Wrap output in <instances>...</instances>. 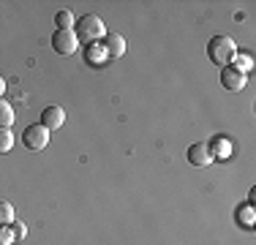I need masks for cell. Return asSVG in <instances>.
<instances>
[{"label":"cell","mask_w":256,"mask_h":245,"mask_svg":"<svg viewBox=\"0 0 256 245\" xmlns=\"http://www.w3.org/2000/svg\"><path fill=\"white\" fill-rule=\"evenodd\" d=\"M207 54H210V60L216 66H226L232 60L237 58V44L229 38V36H216V38H210V44H207Z\"/></svg>","instance_id":"1"},{"label":"cell","mask_w":256,"mask_h":245,"mask_svg":"<svg viewBox=\"0 0 256 245\" xmlns=\"http://www.w3.org/2000/svg\"><path fill=\"white\" fill-rule=\"evenodd\" d=\"M11 122H14V106L0 98V128H11Z\"/></svg>","instance_id":"10"},{"label":"cell","mask_w":256,"mask_h":245,"mask_svg":"<svg viewBox=\"0 0 256 245\" xmlns=\"http://www.w3.org/2000/svg\"><path fill=\"white\" fill-rule=\"evenodd\" d=\"M76 38H84V41H98L106 36V30H104V22H101V16H96V14H88V16H82V20L76 22Z\"/></svg>","instance_id":"2"},{"label":"cell","mask_w":256,"mask_h":245,"mask_svg":"<svg viewBox=\"0 0 256 245\" xmlns=\"http://www.w3.org/2000/svg\"><path fill=\"white\" fill-rule=\"evenodd\" d=\"M52 49L58 54H74L79 49L76 30H54L52 33Z\"/></svg>","instance_id":"4"},{"label":"cell","mask_w":256,"mask_h":245,"mask_svg":"<svg viewBox=\"0 0 256 245\" xmlns=\"http://www.w3.org/2000/svg\"><path fill=\"white\" fill-rule=\"evenodd\" d=\"M54 24H58V30H74V14L71 11H58Z\"/></svg>","instance_id":"12"},{"label":"cell","mask_w":256,"mask_h":245,"mask_svg":"<svg viewBox=\"0 0 256 245\" xmlns=\"http://www.w3.org/2000/svg\"><path fill=\"white\" fill-rule=\"evenodd\" d=\"M246 82H248L246 74L232 68V66H226V68L221 71V84H224V90H229V93H240V90L246 88Z\"/></svg>","instance_id":"5"},{"label":"cell","mask_w":256,"mask_h":245,"mask_svg":"<svg viewBox=\"0 0 256 245\" xmlns=\"http://www.w3.org/2000/svg\"><path fill=\"white\" fill-rule=\"evenodd\" d=\"M237 220H240L242 226H254V204L240 207V210H237Z\"/></svg>","instance_id":"14"},{"label":"cell","mask_w":256,"mask_h":245,"mask_svg":"<svg viewBox=\"0 0 256 245\" xmlns=\"http://www.w3.org/2000/svg\"><path fill=\"white\" fill-rule=\"evenodd\" d=\"M207 147H210V156H212V158H229V152H232V144H229L224 136H216Z\"/></svg>","instance_id":"9"},{"label":"cell","mask_w":256,"mask_h":245,"mask_svg":"<svg viewBox=\"0 0 256 245\" xmlns=\"http://www.w3.org/2000/svg\"><path fill=\"white\" fill-rule=\"evenodd\" d=\"M126 52V38L120 33H106L104 36V54L106 58H123Z\"/></svg>","instance_id":"8"},{"label":"cell","mask_w":256,"mask_h":245,"mask_svg":"<svg viewBox=\"0 0 256 245\" xmlns=\"http://www.w3.org/2000/svg\"><path fill=\"white\" fill-rule=\"evenodd\" d=\"M11 226H14V224H11ZM11 237H14V240H22V237H25V226H14V234H11Z\"/></svg>","instance_id":"16"},{"label":"cell","mask_w":256,"mask_h":245,"mask_svg":"<svg viewBox=\"0 0 256 245\" xmlns=\"http://www.w3.org/2000/svg\"><path fill=\"white\" fill-rule=\"evenodd\" d=\"M22 144H25L28 150H33V152L44 150V147L50 144V131H46L41 122H36V126H28L25 131H22Z\"/></svg>","instance_id":"3"},{"label":"cell","mask_w":256,"mask_h":245,"mask_svg":"<svg viewBox=\"0 0 256 245\" xmlns=\"http://www.w3.org/2000/svg\"><path fill=\"white\" fill-rule=\"evenodd\" d=\"M63 122H66V112L60 106H46L41 112V126L46 131H58V128H63Z\"/></svg>","instance_id":"7"},{"label":"cell","mask_w":256,"mask_h":245,"mask_svg":"<svg viewBox=\"0 0 256 245\" xmlns=\"http://www.w3.org/2000/svg\"><path fill=\"white\" fill-rule=\"evenodd\" d=\"M14 147V134L11 128H0V152H8Z\"/></svg>","instance_id":"13"},{"label":"cell","mask_w":256,"mask_h":245,"mask_svg":"<svg viewBox=\"0 0 256 245\" xmlns=\"http://www.w3.org/2000/svg\"><path fill=\"white\" fill-rule=\"evenodd\" d=\"M3 93H6V79L0 76V98H3Z\"/></svg>","instance_id":"17"},{"label":"cell","mask_w":256,"mask_h":245,"mask_svg":"<svg viewBox=\"0 0 256 245\" xmlns=\"http://www.w3.org/2000/svg\"><path fill=\"white\" fill-rule=\"evenodd\" d=\"M11 224H14V204L0 202V229H8Z\"/></svg>","instance_id":"11"},{"label":"cell","mask_w":256,"mask_h":245,"mask_svg":"<svg viewBox=\"0 0 256 245\" xmlns=\"http://www.w3.org/2000/svg\"><path fill=\"white\" fill-rule=\"evenodd\" d=\"M212 161H216V158L210 156L207 142H196V144L188 147V164H191V166H210Z\"/></svg>","instance_id":"6"},{"label":"cell","mask_w":256,"mask_h":245,"mask_svg":"<svg viewBox=\"0 0 256 245\" xmlns=\"http://www.w3.org/2000/svg\"><path fill=\"white\" fill-rule=\"evenodd\" d=\"M234 68L237 71H242V74H246V71H251V66H254V60L251 58H248V54H242V58H240V54H237V58H234Z\"/></svg>","instance_id":"15"}]
</instances>
